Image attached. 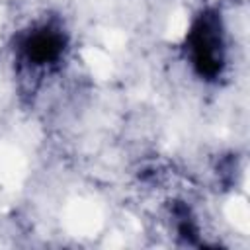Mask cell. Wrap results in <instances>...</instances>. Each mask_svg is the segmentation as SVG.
<instances>
[{"label": "cell", "instance_id": "obj_1", "mask_svg": "<svg viewBox=\"0 0 250 250\" xmlns=\"http://www.w3.org/2000/svg\"><path fill=\"white\" fill-rule=\"evenodd\" d=\"M188 51L199 76L215 78L225 64V39L221 20L215 12H203L188 33Z\"/></svg>", "mask_w": 250, "mask_h": 250}, {"label": "cell", "instance_id": "obj_2", "mask_svg": "<svg viewBox=\"0 0 250 250\" xmlns=\"http://www.w3.org/2000/svg\"><path fill=\"white\" fill-rule=\"evenodd\" d=\"M62 49H64V37L57 29H51V27L35 29L21 43V51L25 59L33 64L55 62L62 55Z\"/></svg>", "mask_w": 250, "mask_h": 250}]
</instances>
